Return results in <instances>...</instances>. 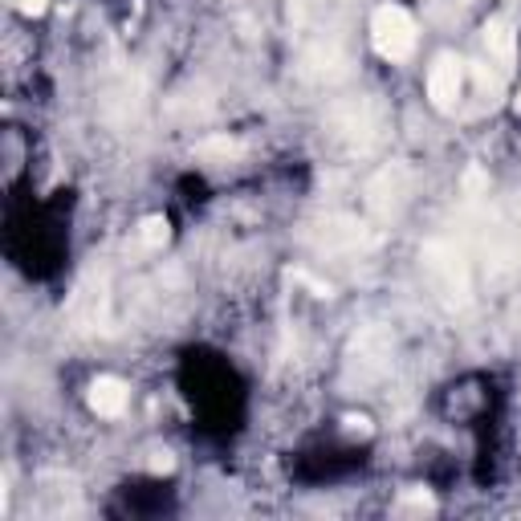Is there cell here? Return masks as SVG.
<instances>
[{"label": "cell", "instance_id": "cell-1", "mask_svg": "<svg viewBox=\"0 0 521 521\" xmlns=\"http://www.w3.org/2000/svg\"><path fill=\"white\" fill-rule=\"evenodd\" d=\"M371 41H375L379 58H387V61L412 58L415 25H412V17H407V9H399V4H383V9H375V17H371Z\"/></svg>", "mask_w": 521, "mask_h": 521}, {"label": "cell", "instance_id": "cell-2", "mask_svg": "<svg viewBox=\"0 0 521 521\" xmlns=\"http://www.w3.org/2000/svg\"><path fill=\"white\" fill-rule=\"evenodd\" d=\"M461 86H464V61L445 53L436 58V66L428 69V98H432L436 110H453L456 98H461Z\"/></svg>", "mask_w": 521, "mask_h": 521}, {"label": "cell", "instance_id": "cell-3", "mask_svg": "<svg viewBox=\"0 0 521 521\" xmlns=\"http://www.w3.org/2000/svg\"><path fill=\"white\" fill-rule=\"evenodd\" d=\"M90 407H94L102 420H118L126 412V383L115 375H102L90 383Z\"/></svg>", "mask_w": 521, "mask_h": 521}, {"label": "cell", "instance_id": "cell-4", "mask_svg": "<svg viewBox=\"0 0 521 521\" xmlns=\"http://www.w3.org/2000/svg\"><path fill=\"white\" fill-rule=\"evenodd\" d=\"M485 45H489L493 58L513 61V49H517V41H513V29L505 25V20H489V25H485Z\"/></svg>", "mask_w": 521, "mask_h": 521}, {"label": "cell", "instance_id": "cell-5", "mask_svg": "<svg viewBox=\"0 0 521 521\" xmlns=\"http://www.w3.org/2000/svg\"><path fill=\"white\" fill-rule=\"evenodd\" d=\"M167 236H172V224H167V216H147L143 228H139V241H143L147 249H164Z\"/></svg>", "mask_w": 521, "mask_h": 521}, {"label": "cell", "instance_id": "cell-6", "mask_svg": "<svg viewBox=\"0 0 521 521\" xmlns=\"http://www.w3.org/2000/svg\"><path fill=\"white\" fill-rule=\"evenodd\" d=\"M196 151H200V159H228V155L236 151V143H232V139H208V143H200Z\"/></svg>", "mask_w": 521, "mask_h": 521}, {"label": "cell", "instance_id": "cell-7", "mask_svg": "<svg viewBox=\"0 0 521 521\" xmlns=\"http://www.w3.org/2000/svg\"><path fill=\"white\" fill-rule=\"evenodd\" d=\"M342 424H347L350 436H355V432H358V436H367V432H371V420H367V415H347Z\"/></svg>", "mask_w": 521, "mask_h": 521}, {"label": "cell", "instance_id": "cell-8", "mask_svg": "<svg viewBox=\"0 0 521 521\" xmlns=\"http://www.w3.org/2000/svg\"><path fill=\"white\" fill-rule=\"evenodd\" d=\"M175 469V456L172 453H155L151 456V473H172Z\"/></svg>", "mask_w": 521, "mask_h": 521}, {"label": "cell", "instance_id": "cell-9", "mask_svg": "<svg viewBox=\"0 0 521 521\" xmlns=\"http://www.w3.org/2000/svg\"><path fill=\"white\" fill-rule=\"evenodd\" d=\"M12 4H17V9L25 12V17H37V12H45L49 0H12Z\"/></svg>", "mask_w": 521, "mask_h": 521}, {"label": "cell", "instance_id": "cell-10", "mask_svg": "<svg viewBox=\"0 0 521 521\" xmlns=\"http://www.w3.org/2000/svg\"><path fill=\"white\" fill-rule=\"evenodd\" d=\"M404 505H415V509H432V497H428V493H404Z\"/></svg>", "mask_w": 521, "mask_h": 521}, {"label": "cell", "instance_id": "cell-11", "mask_svg": "<svg viewBox=\"0 0 521 521\" xmlns=\"http://www.w3.org/2000/svg\"><path fill=\"white\" fill-rule=\"evenodd\" d=\"M464 188H473V192H477V188H485V175H481V172H469V180H464Z\"/></svg>", "mask_w": 521, "mask_h": 521}, {"label": "cell", "instance_id": "cell-12", "mask_svg": "<svg viewBox=\"0 0 521 521\" xmlns=\"http://www.w3.org/2000/svg\"><path fill=\"white\" fill-rule=\"evenodd\" d=\"M513 107H517V110H521V90H517V98H513Z\"/></svg>", "mask_w": 521, "mask_h": 521}]
</instances>
